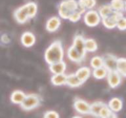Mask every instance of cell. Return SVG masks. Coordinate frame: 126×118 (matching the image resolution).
Masks as SVG:
<instances>
[{
	"label": "cell",
	"mask_w": 126,
	"mask_h": 118,
	"mask_svg": "<svg viewBox=\"0 0 126 118\" xmlns=\"http://www.w3.org/2000/svg\"><path fill=\"white\" fill-rule=\"evenodd\" d=\"M79 9L78 1L76 0H64L59 4L58 11L63 19H68L73 13Z\"/></svg>",
	"instance_id": "obj_2"
},
{
	"label": "cell",
	"mask_w": 126,
	"mask_h": 118,
	"mask_svg": "<svg viewBox=\"0 0 126 118\" xmlns=\"http://www.w3.org/2000/svg\"><path fill=\"white\" fill-rule=\"evenodd\" d=\"M61 19L57 16H52L47 20L46 23V30L49 32H55L61 26Z\"/></svg>",
	"instance_id": "obj_13"
},
{
	"label": "cell",
	"mask_w": 126,
	"mask_h": 118,
	"mask_svg": "<svg viewBox=\"0 0 126 118\" xmlns=\"http://www.w3.org/2000/svg\"><path fill=\"white\" fill-rule=\"evenodd\" d=\"M120 30H126V18L124 16L119 18L117 22V26Z\"/></svg>",
	"instance_id": "obj_31"
},
{
	"label": "cell",
	"mask_w": 126,
	"mask_h": 118,
	"mask_svg": "<svg viewBox=\"0 0 126 118\" xmlns=\"http://www.w3.org/2000/svg\"><path fill=\"white\" fill-rule=\"evenodd\" d=\"M118 116L116 114V112H113L110 108L108 105L104 104L100 110L99 118H117Z\"/></svg>",
	"instance_id": "obj_21"
},
{
	"label": "cell",
	"mask_w": 126,
	"mask_h": 118,
	"mask_svg": "<svg viewBox=\"0 0 126 118\" xmlns=\"http://www.w3.org/2000/svg\"><path fill=\"white\" fill-rule=\"evenodd\" d=\"M83 83H84L82 82L78 77L76 74H71L68 75L66 85L70 87H72V88L78 87L81 86Z\"/></svg>",
	"instance_id": "obj_20"
},
{
	"label": "cell",
	"mask_w": 126,
	"mask_h": 118,
	"mask_svg": "<svg viewBox=\"0 0 126 118\" xmlns=\"http://www.w3.org/2000/svg\"><path fill=\"white\" fill-rule=\"evenodd\" d=\"M108 106L114 112H120L123 107V102L120 98L114 97L111 98L108 102Z\"/></svg>",
	"instance_id": "obj_19"
},
{
	"label": "cell",
	"mask_w": 126,
	"mask_h": 118,
	"mask_svg": "<svg viewBox=\"0 0 126 118\" xmlns=\"http://www.w3.org/2000/svg\"><path fill=\"white\" fill-rule=\"evenodd\" d=\"M79 11L84 13L87 10H91L96 5V0H79Z\"/></svg>",
	"instance_id": "obj_17"
},
{
	"label": "cell",
	"mask_w": 126,
	"mask_h": 118,
	"mask_svg": "<svg viewBox=\"0 0 126 118\" xmlns=\"http://www.w3.org/2000/svg\"><path fill=\"white\" fill-rule=\"evenodd\" d=\"M104 59V66L108 71L116 70L117 69V62L118 59L117 57L112 54H106L103 56Z\"/></svg>",
	"instance_id": "obj_9"
},
{
	"label": "cell",
	"mask_w": 126,
	"mask_h": 118,
	"mask_svg": "<svg viewBox=\"0 0 126 118\" xmlns=\"http://www.w3.org/2000/svg\"><path fill=\"white\" fill-rule=\"evenodd\" d=\"M14 18L18 24H24L28 22L30 18L29 17V13L26 4L17 8L13 14Z\"/></svg>",
	"instance_id": "obj_5"
},
{
	"label": "cell",
	"mask_w": 126,
	"mask_h": 118,
	"mask_svg": "<svg viewBox=\"0 0 126 118\" xmlns=\"http://www.w3.org/2000/svg\"><path fill=\"white\" fill-rule=\"evenodd\" d=\"M45 60L49 65L63 60L64 48L60 40H55L47 47L45 52Z\"/></svg>",
	"instance_id": "obj_1"
},
{
	"label": "cell",
	"mask_w": 126,
	"mask_h": 118,
	"mask_svg": "<svg viewBox=\"0 0 126 118\" xmlns=\"http://www.w3.org/2000/svg\"><path fill=\"white\" fill-rule=\"evenodd\" d=\"M105 103L102 102H94L91 104L90 114L95 117H99L100 110Z\"/></svg>",
	"instance_id": "obj_23"
},
{
	"label": "cell",
	"mask_w": 126,
	"mask_h": 118,
	"mask_svg": "<svg viewBox=\"0 0 126 118\" xmlns=\"http://www.w3.org/2000/svg\"><path fill=\"white\" fill-rule=\"evenodd\" d=\"M82 13L80 11H75L74 13H73L72 15H70V16L69 17L68 20L72 22H78L79 20L81 19V15H82Z\"/></svg>",
	"instance_id": "obj_30"
},
{
	"label": "cell",
	"mask_w": 126,
	"mask_h": 118,
	"mask_svg": "<svg viewBox=\"0 0 126 118\" xmlns=\"http://www.w3.org/2000/svg\"><path fill=\"white\" fill-rule=\"evenodd\" d=\"M66 69V64L63 60L49 65V70L53 74H63L64 73Z\"/></svg>",
	"instance_id": "obj_14"
},
{
	"label": "cell",
	"mask_w": 126,
	"mask_h": 118,
	"mask_svg": "<svg viewBox=\"0 0 126 118\" xmlns=\"http://www.w3.org/2000/svg\"><path fill=\"white\" fill-rule=\"evenodd\" d=\"M108 70L104 66L94 68L93 71V75L96 79H102L107 76Z\"/></svg>",
	"instance_id": "obj_24"
},
{
	"label": "cell",
	"mask_w": 126,
	"mask_h": 118,
	"mask_svg": "<svg viewBox=\"0 0 126 118\" xmlns=\"http://www.w3.org/2000/svg\"><path fill=\"white\" fill-rule=\"evenodd\" d=\"M67 55L68 58L72 62L75 63H81L85 59V57H83L76 49H75V47L72 45L69 47L67 51Z\"/></svg>",
	"instance_id": "obj_12"
},
{
	"label": "cell",
	"mask_w": 126,
	"mask_h": 118,
	"mask_svg": "<svg viewBox=\"0 0 126 118\" xmlns=\"http://www.w3.org/2000/svg\"><path fill=\"white\" fill-rule=\"evenodd\" d=\"M10 42L9 37H8L7 34H3L1 36V43H4L5 44H7Z\"/></svg>",
	"instance_id": "obj_33"
},
{
	"label": "cell",
	"mask_w": 126,
	"mask_h": 118,
	"mask_svg": "<svg viewBox=\"0 0 126 118\" xmlns=\"http://www.w3.org/2000/svg\"><path fill=\"white\" fill-rule=\"evenodd\" d=\"M28 13H29V17L30 19L33 18L35 16L37 11V4L34 2H29L26 3Z\"/></svg>",
	"instance_id": "obj_29"
},
{
	"label": "cell",
	"mask_w": 126,
	"mask_h": 118,
	"mask_svg": "<svg viewBox=\"0 0 126 118\" xmlns=\"http://www.w3.org/2000/svg\"><path fill=\"white\" fill-rule=\"evenodd\" d=\"M123 16L122 12L114 11L111 15L102 18L101 21L105 28L108 29H114L117 26V22L119 18Z\"/></svg>",
	"instance_id": "obj_6"
},
{
	"label": "cell",
	"mask_w": 126,
	"mask_h": 118,
	"mask_svg": "<svg viewBox=\"0 0 126 118\" xmlns=\"http://www.w3.org/2000/svg\"><path fill=\"white\" fill-rule=\"evenodd\" d=\"M67 77L68 75L65 74L64 73L59 74H53L51 78V83L55 86H62L66 85Z\"/></svg>",
	"instance_id": "obj_15"
},
{
	"label": "cell",
	"mask_w": 126,
	"mask_h": 118,
	"mask_svg": "<svg viewBox=\"0 0 126 118\" xmlns=\"http://www.w3.org/2000/svg\"><path fill=\"white\" fill-rule=\"evenodd\" d=\"M101 16L98 11L94 10H89L85 13L83 16V21L87 26L94 27L98 25L101 21Z\"/></svg>",
	"instance_id": "obj_4"
},
{
	"label": "cell",
	"mask_w": 126,
	"mask_h": 118,
	"mask_svg": "<svg viewBox=\"0 0 126 118\" xmlns=\"http://www.w3.org/2000/svg\"><path fill=\"white\" fill-rule=\"evenodd\" d=\"M122 75L117 70L108 71L107 74V81L110 88H115L118 87L122 82Z\"/></svg>",
	"instance_id": "obj_7"
},
{
	"label": "cell",
	"mask_w": 126,
	"mask_h": 118,
	"mask_svg": "<svg viewBox=\"0 0 126 118\" xmlns=\"http://www.w3.org/2000/svg\"><path fill=\"white\" fill-rule=\"evenodd\" d=\"M110 5L114 11L122 12L125 10L126 1L124 0H112Z\"/></svg>",
	"instance_id": "obj_27"
},
{
	"label": "cell",
	"mask_w": 126,
	"mask_h": 118,
	"mask_svg": "<svg viewBox=\"0 0 126 118\" xmlns=\"http://www.w3.org/2000/svg\"><path fill=\"white\" fill-rule=\"evenodd\" d=\"M85 39L83 37V36L78 34L74 36L72 44L73 46L75 47V49L84 57H85V54L87 52L85 50Z\"/></svg>",
	"instance_id": "obj_10"
},
{
	"label": "cell",
	"mask_w": 126,
	"mask_h": 118,
	"mask_svg": "<svg viewBox=\"0 0 126 118\" xmlns=\"http://www.w3.org/2000/svg\"><path fill=\"white\" fill-rule=\"evenodd\" d=\"M125 11H126V6H125Z\"/></svg>",
	"instance_id": "obj_34"
},
{
	"label": "cell",
	"mask_w": 126,
	"mask_h": 118,
	"mask_svg": "<svg viewBox=\"0 0 126 118\" xmlns=\"http://www.w3.org/2000/svg\"><path fill=\"white\" fill-rule=\"evenodd\" d=\"M74 108L77 112L81 114H90L91 104L83 99H75L74 102Z\"/></svg>",
	"instance_id": "obj_8"
},
{
	"label": "cell",
	"mask_w": 126,
	"mask_h": 118,
	"mask_svg": "<svg viewBox=\"0 0 126 118\" xmlns=\"http://www.w3.org/2000/svg\"><path fill=\"white\" fill-rule=\"evenodd\" d=\"M85 50L87 52L93 53V52H95L97 50L98 45L94 39L88 38V39H85Z\"/></svg>",
	"instance_id": "obj_25"
},
{
	"label": "cell",
	"mask_w": 126,
	"mask_h": 118,
	"mask_svg": "<svg viewBox=\"0 0 126 118\" xmlns=\"http://www.w3.org/2000/svg\"><path fill=\"white\" fill-rule=\"evenodd\" d=\"M116 70L122 75V76L126 75V58H118L117 62Z\"/></svg>",
	"instance_id": "obj_26"
},
{
	"label": "cell",
	"mask_w": 126,
	"mask_h": 118,
	"mask_svg": "<svg viewBox=\"0 0 126 118\" xmlns=\"http://www.w3.org/2000/svg\"><path fill=\"white\" fill-rule=\"evenodd\" d=\"M98 13L101 16V18H106L108 16L111 15L114 12V9H112V6L110 4H106L103 5L98 9Z\"/></svg>",
	"instance_id": "obj_22"
},
{
	"label": "cell",
	"mask_w": 126,
	"mask_h": 118,
	"mask_svg": "<svg viewBox=\"0 0 126 118\" xmlns=\"http://www.w3.org/2000/svg\"><path fill=\"white\" fill-rule=\"evenodd\" d=\"M22 45L25 47H32L35 43V37L30 31L24 32L20 37Z\"/></svg>",
	"instance_id": "obj_11"
},
{
	"label": "cell",
	"mask_w": 126,
	"mask_h": 118,
	"mask_svg": "<svg viewBox=\"0 0 126 118\" xmlns=\"http://www.w3.org/2000/svg\"><path fill=\"white\" fill-rule=\"evenodd\" d=\"M91 66L93 68H98L100 67L104 66V59L103 57L100 56H95L91 59L90 61Z\"/></svg>",
	"instance_id": "obj_28"
},
{
	"label": "cell",
	"mask_w": 126,
	"mask_h": 118,
	"mask_svg": "<svg viewBox=\"0 0 126 118\" xmlns=\"http://www.w3.org/2000/svg\"><path fill=\"white\" fill-rule=\"evenodd\" d=\"M75 74L82 82L85 83L90 77L91 69L87 66L81 67Z\"/></svg>",
	"instance_id": "obj_18"
},
{
	"label": "cell",
	"mask_w": 126,
	"mask_h": 118,
	"mask_svg": "<svg viewBox=\"0 0 126 118\" xmlns=\"http://www.w3.org/2000/svg\"><path fill=\"white\" fill-rule=\"evenodd\" d=\"M43 117L45 118H59L60 116L57 112L50 110L45 112L43 115Z\"/></svg>",
	"instance_id": "obj_32"
},
{
	"label": "cell",
	"mask_w": 126,
	"mask_h": 118,
	"mask_svg": "<svg viewBox=\"0 0 126 118\" xmlns=\"http://www.w3.org/2000/svg\"><path fill=\"white\" fill-rule=\"evenodd\" d=\"M26 94L20 90H14L11 94L10 100L13 104H20L22 103L24 100L25 99Z\"/></svg>",
	"instance_id": "obj_16"
},
{
	"label": "cell",
	"mask_w": 126,
	"mask_h": 118,
	"mask_svg": "<svg viewBox=\"0 0 126 118\" xmlns=\"http://www.w3.org/2000/svg\"><path fill=\"white\" fill-rule=\"evenodd\" d=\"M42 101L43 98L41 95L37 93H31L26 94L25 99L20 106L22 110L30 111L38 108L41 105Z\"/></svg>",
	"instance_id": "obj_3"
}]
</instances>
